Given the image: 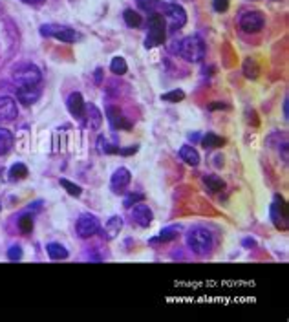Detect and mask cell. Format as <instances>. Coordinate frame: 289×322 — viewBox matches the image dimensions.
<instances>
[{"mask_svg":"<svg viewBox=\"0 0 289 322\" xmlns=\"http://www.w3.org/2000/svg\"><path fill=\"white\" fill-rule=\"evenodd\" d=\"M187 245L192 253L200 256H205L213 249V234L205 227H194L187 234Z\"/></svg>","mask_w":289,"mask_h":322,"instance_id":"obj_1","label":"cell"},{"mask_svg":"<svg viewBox=\"0 0 289 322\" xmlns=\"http://www.w3.org/2000/svg\"><path fill=\"white\" fill-rule=\"evenodd\" d=\"M178 53L189 63H200L201 59L205 57V42L198 35H189L180 42Z\"/></svg>","mask_w":289,"mask_h":322,"instance_id":"obj_2","label":"cell"},{"mask_svg":"<svg viewBox=\"0 0 289 322\" xmlns=\"http://www.w3.org/2000/svg\"><path fill=\"white\" fill-rule=\"evenodd\" d=\"M165 39H167V22H165L163 15L152 11L148 15V37L145 41V46H160V44L165 42Z\"/></svg>","mask_w":289,"mask_h":322,"instance_id":"obj_3","label":"cell"},{"mask_svg":"<svg viewBox=\"0 0 289 322\" xmlns=\"http://www.w3.org/2000/svg\"><path fill=\"white\" fill-rule=\"evenodd\" d=\"M13 79H15V83H17L18 86H35V84L41 83L42 75L37 66H33V64H24V66L15 70Z\"/></svg>","mask_w":289,"mask_h":322,"instance_id":"obj_4","label":"cell"},{"mask_svg":"<svg viewBox=\"0 0 289 322\" xmlns=\"http://www.w3.org/2000/svg\"><path fill=\"white\" fill-rule=\"evenodd\" d=\"M41 33L44 35V37H53L63 42H75V39H77L75 29L68 28V26H61V24L41 26Z\"/></svg>","mask_w":289,"mask_h":322,"instance_id":"obj_5","label":"cell"},{"mask_svg":"<svg viewBox=\"0 0 289 322\" xmlns=\"http://www.w3.org/2000/svg\"><path fill=\"white\" fill-rule=\"evenodd\" d=\"M287 205L280 194H275L271 203V220L278 229H287Z\"/></svg>","mask_w":289,"mask_h":322,"instance_id":"obj_6","label":"cell"},{"mask_svg":"<svg viewBox=\"0 0 289 322\" xmlns=\"http://www.w3.org/2000/svg\"><path fill=\"white\" fill-rule=\"evenodd\" d=\"M264 15L262 11H245L240 17V28L245 31V33H258L260 29L264 28Z\"/></svg>","mask_w":289,"mask_h":322,"instance_id":"obj_7","label":"cell"},{"mask_svg":"<svg viewBox=\"0 0 289 322\" xmlns=\"http://www.w3.org/2000/svg\"><path fill=\"white\" fill-rule=\"evenodd\" d=\"M75 229L81 238H90V236H93L99 231V220L93 214H81Z\"/></svg>","mask_w":289,"mask_h":322,"instance_id":"obj_8","label":"cell"},{"mask_svg":"<svg viewBox=\"0 0 289 322\" xmlns=\"http://www.w3.org/2000/svg\"><path fill=\"white\" fill-rule=\"evenodd\" d=\"M132 218H134V222L139 227H148L152 223V220H154V213H152L148 205L139 201V203L132 205Z\"/></svg>","mask_w":289,"mask_h":322,"instance_id":"obj_9","label":"cell"},{"mask_svg":"<svg viewBox=\"0 0 289 322\" xmlns=\"http://www.w3.org/2000/svg\"><path fill=\"white\" fill-rule=\"evenodd\" d=\"M165 15H167L172 28H183L185 22H187V11L180 4H174V2L165 6Z\"/></svg>","mask_w":289,"mask_h":322,"instance_id":"obj_10","label":"cell"},{"mask_svg":"<svg viewBox=\"0 0 289 322\" xmlns=\"http://www.w3.org/2000/svg\"><path fill=\"white\" fill-rule=\"evenodd\" d=\"M18 116V108H17V103L13 97H0V121L9 123L13 121L15 117Z\"/></svg>","mask_w":289,"mask_h":322,"instance_id":"obj_11","label":"cell"},{"mask_svg":"<svg viewBox=\"0 0 289 322\" xmlns=\"http://www.w3.org/2000/svg\"><path fill=\"white\" fill-rule=\"evenodd\" d=\"M132 176H130V171L125 167H119L118 171L112 174V180H110V185H112L113 193H123V188L128 187Z\"/></svg>","mask_w":289,"mask_h":322,"instance_id":"obj_12","label":"cell"},{"mask_svg":"<svg viewBox=\"0 0 289 322\" xmlns=\"http://www.w3.org/2000/svg\"><path fill=\"white\" fill-rule=\"evenodd\" d=\"M38 97H41V88H38V84H35V86H18L17 99L21 101L22 105H26V106L33 105V103H37Z\"/></svg>","mask_w":289,"mask_h":322,"instance_id":"obj_13","label":"cell"},{"mask_svg":"<svg viewBox=\"0 0 289 322\" xmlns=\"http://www.w3.org/2000/svg\"><path fill=\"white\" fill-rule=\"evenodd\" d=\"M66 105H68L70 113H71V116H75V117H83L84 112H86V103H84L83 96H81L79 92L70 93V97H68V101H66Z\"/></svg>","mask_w":289,"mask_h":322,"instance_id":"obj_14","label":"cell"},{"mask_svg":"<svg viewBox=\"0 0 289 322\" xmlns=\"http://www.w3.org/2000/svg\"><path fill=\"white\" fill-rule=\"evenodd\" d=\"M106 117H108V123L113 130H119V128H130V123L126 121L125 117H123L121 110L115 108V106H108L106 108Z\"/></svg>","mask_w":289,"mask_h":322,"instance_id":"obj_15","label":"cell"},{"mask_svg":"<svg viewBox=\"0 0 289 322\" xmlns=\"http://www.w3.org/2000/svg\"><path fill=\"white\" fill-rule=\"evenodd\" d=\"M180 158L183 159L185 163L190 165V167H196L198 163H200V154H198V150L194 148V146L190 145H183L180 148Z\"/></svg>","mask_w":289,"mask_h":322,"instance_id":"obj_16","label":"cell"},{"mask_svg":"<svg viewBox=\"0 0 289 322\" xmlns=\"http://www.w3.org/2000/svg\"><path fill=\"white\" fill-rule=\"evenodd\" d=\"M121 229H123V218L121 216H112L105 225V236L108 240H113L119 233H121Z\"/></svg>","mask_w":289,"mask_h":322,"instance_id":"obj_17","label":"cell"},{"mask_svg":"<svg viewBox=\"0 0 289 322\" xmlns=\"http://www.w3.org/2000/svg\"><path fill=\"white\" fill-rule=\"evenodd\" d=\"M13 134L9 132L8 128H2L0 126V156H6L9 150H11V146H13Z\"/></svg>","mask_w":289,"mask_h":322,"instance_id":"obj_18","label":"cell"},{"mask_svg":"<svg viewBox=\"0 0 289 322\" xmlns=\"http://www.w3.org/2000/svg\"><path fill=\"white\" fill-rule=\"evenodd\" d=\"M46 251H48V255H50L51 260H66L68 258L66 247L61 245V243H57V242L48 243V245H46Z\"/></svg>","mask_w":289,"mask_h":322,"instance_id":"obj_19","label":"cell"},{"mask_svg":"<svg viewBox=\"0 0 289 322\" xmlns=\"http://www.w3.org/2000/svg\"><path fill=\"white\" fill-rule=\"evenodd\" d=\"M178 233H180V229L178 227H167V229L161 231L156 238L150 240V243H167V242H172L174 238H178Z\"/></svg>","mask_w":289,"mask_h":322,"instance_id":"obj_20","label":"cell"},{"mask_svg":"<svg viewBox=\"0 0 289 322\" xmlns=\"http://www.w3.org/2000/svg\"><path fill=\"white\" fill-rule=\"evenodd\" d=\"M86 110H88V123H90V128L97 130L101 126V123H103V113H101V110L97 108L95 105H86Z\"/></svg>","mask_w":289,"mask_h":322,"instance_id":"obj_21","label":"cell"},{"mask_svg":"<svg viewBox=\"0 0 289 322\" xmlns=\"http://www.w3.org/2000/svg\"><path fill=\"white\" fill-rule=\"evenodd\" d=\"M203 183L207 185V188H209L210 193H220V191L225 188V181H223L222 178H218V176H213V174L203 176Z\"/></svg>","mask_w":289,"mask_h":322,"instance_id":"obj_22","label":"cell"},{"mask_svg":"<svg viewBox=\"0 0 289 322\" xmlns=\"http://www.w3.org/2000/svg\"><path fill=\"white\" fill-rule=\"evenodd\" d=\"M201 145L205 146V148H220V146L225 145V139L213 134V132H209V134H205L201 138Z\"/></svg>","mask_w":289,"mask_h":322,"instance_id":"obj_23","label":"cell"},{"mask_svg":"<svg viewBox=\"0 0 289 322\" xmlns=\"http://www.w3.org/2000/svg\"><path fill=\"white\" fill-rule=\"evenodd\" d=\"M243 73H245V77L247 79H256L258 77V73H260V68H258V64H256V61L255 59H245L243 61Z\"/></svg>","mask_w":289,"mask_h":322,"instance_id":"obj_24","label":"cell"},{"mask_svg":"<svg viewBox=\"0 0 289 322\" xmlns=\"http://www.w3.org/2000/svg\"><path fill=\"white\" fill-rule=\"evenodd\" d=\"M110 70H112V73H115V75H123V73H126V70H128V64H126V61L123 57H113L112 63H110Z\"/></svg>","mask_w":289,"mask_h":322,"instance_id":"obj_25","label":"cell"},{"mask_svg":"<svg viewBox=\"0 0 289 322\" xmlns=\"http://www.w3.org/2000/svg\"><path fill=\"white\" fill-rule=\"evenodd\" d=\"M123 17H125V22L130 26V28H139V26H141V22H143L141 15H139L138 11H134V9H126Z\"/></svg>","mask_w":289,"mask_h":322,"instance_id":"obj_26","label":"cell"},{"mask_svg":"<svg viewBox=\"0 0 289 322\" xmlns=\"http://www.w3.org/2000/svg\"><path fill=\"white\" fill-rule=\"evenodd\" d=\"M9 176H11V180H24L28 176V167L24 163H15L9 168Z\"/></svg>","mask_w":289,"mask_h":322,"instance_id":"obj_27","label":"cell"},{"mask_svg":"<svg viewBox=\"0 0 289 322\" xmlns=\"http://www.w3.org/2000/svg\"><path fill=\"white\" fill-rule=\"evenodd\" d=\"M33 216L31 214H22L21 218H18V229L22 231V233H31L33 231Z\"/></svg>","mask_w":289,"mask_h":322,"instance_id":"obj_28","label":"cell"},{"mask_svg":"<svg viewBox=\"0 0 289 322\" xmlns=\"http://www.w3.org/2000/svg\"><path fill=\"white\" fill-rule=\"evenodd\" d=\"M118 150L119 148H112V145L106 141L105 136H99V139H97V152H99V154H113V152H118Z\"/></svg>","mask_w":289,"mask_h":322,"instance_id":"obj_29","label":"cell"},{"mask_svg":"<svg viewBox=\"0 0 289 322\" xmlns=\"http://www.w3.org/2000/svg\"><path fill=\"white\" fill-rule=\"evenodd\" d=\"M61 185L64 187V191H66L70 196H75V198H79L81 196V193H83V188L79 187V185H75V183H71L70 180H64V178H61Z\"/></svg>","mask_w":289,"mask_h":322,"instance_id":"obj_30","label":"cell"},{"mask_svg":"<svg viewBox=\"0 0 289 322\" xmlns=\"http://www.w3.org/2000/svg\"><path fill=\"white\" fill-rule=\"evenodd\" d=\"M161 99H163L165 103H178V101H183L185 99V92H183V90H170V92L163 93V96H161Z\"/></svg>","mask_w":289,"mask_h":322,"instance_id":"obj_31","label":"cell"},{"mask_svg":"<svg viewBox=\"0 0 289 322\" xmlns=\"http://www.w3.org/2000/svg\"><path fill=\"white\" fill-rule=\"evenodd\" d=\"M143 200H145V194H141V193H130L128 196L125 198L123 205H125V207H132V205L139 203V201H143Z\"/></svg>","mask_w":289,"mask_h":322,"instance_id":"obj_32","label":"cell"},{"mask_svg":"<svg viewBox=\"0 0 289 322\" xmlns=\"http://www.w3.org/2000/svg\"><path fill=\"white\" fill-rule=\"evenodd\" d=\"M138 6L143 9V11L152 13L158 6H160V0H138Z\"/></svg>","mask_w":289,"mask_h":322,"instance_id":"obj_33","label":"cell"},{"mask_svg":"<svg viewBox=\"0 0 289 322\" xmlns=\"http://www.w3.org/2000/svg\"><path fill=\"white\" fill-rule=\"evenodd\" d=\"M8 258L9 260H21L22 258V249L21 245H11L8 249Z\"/></svg>","mask_w":289,"mask_h":322,"instance_id":"obj_34","label":"cell"},{"mask_svg":"<svg viewBox=\"0 0 289 322\" xmlns=\"http://www.w3.org/2000/svg\"><path fill=\"white\" fill-rule=\"evenodd\" d=\"M213 8L214 11H227V8H229V0H213Z\"/></svg>","mask_w":289,"mask_h":322,"instance_id":"obj_35","label":"cell"},{"mask_svg":"<svg viewBox=\"0 0 289 322\" xmlns=\"http://www.w3.org/2000/svg\"><path fill=\"white\" fill-rule=\"evenodd\" d=\"M139 150V146L138 145H134V146H126V148H119V154L121 156H132V154H136V152Z\"/></svg>","mask_w":289,"mask_h":322,"instance_id":"obj_36","label":"cell"},{"mask_svg":"<svg viewBox=\"0 0 289 322\" xmlns=\"http://www.w3.org/2000/svg\"><path fill=\"white\" fill-rule=\"evenodd\" d=\"M222 165H223V158H222V156H214V167H222Z\"/></svg>","mask_w":289,"mask_h":322,"instance_id":"obj_37","label":"cell"},{"mask_svg":"<svg viewBox=\"0 0 289 322\" xmlns=\"http://www.w3.org/2000/svg\"><path fill=\"white\" fill-rule=\"evenodd\" d=\"M209 108H210V110H218V108H227V106L223 105V103H216V105H210Z\"/></svg>","mask_w":289,"mask_h":322,"instance_id":"obj_38","label":"cell"},{"mask_svg":"<svg viewBox=\"0 0 289 322\" xmlns=\"http://www.w3.org/2000/svg\"><path fill=\"white\" fill-rule=\"evenodd\" d=\"M101 73H103V70H101V68H97V70H95V83L97 84H101Z\"/></svg>","mask_w":289,"mask_h":322,"instance_id":"obj_39","label":"cell"},{"mask_svg":"<svg viewBox=\"0 0 289 322\" xmlns=\"http://www.w3.org/2000/svg\"><path fill=\"white\" fill-rule=\"evenodd\" d=\"M284 117H285V119L289 117V112H287V97H285V101H284Z\"/></svg>","mask_w":289,"mask_h":322,"instance_id":"obj_40","label":"cell"},{"mask_svg":"<svg viewBox=\"0 0 289 322\" xmlns=\"http://www.w3.org/2000/svg\"><path fill=\"white\" fill-rule=\"evenodd\" d=\"M21 2H24V4H38L41 0H21Z\"/></svg>","mask_w":289,"mask_h":322,"instance_id":"obj_41","label":"cell"},{"mask_svg":"<svg viewBox=\"0 0 289 322\" xmlns=\"http://www.w3.org/2000/svg\"><path fill=\"white\" fill-rule=\"evenodd\" d=\"M189 138L192 139V141H198V139H200V136H196V134H190Z\"/></svg>","mask_w":289,"mask_h":322,"instance_id":"obj_42","label":"cell"}]
</instances>
